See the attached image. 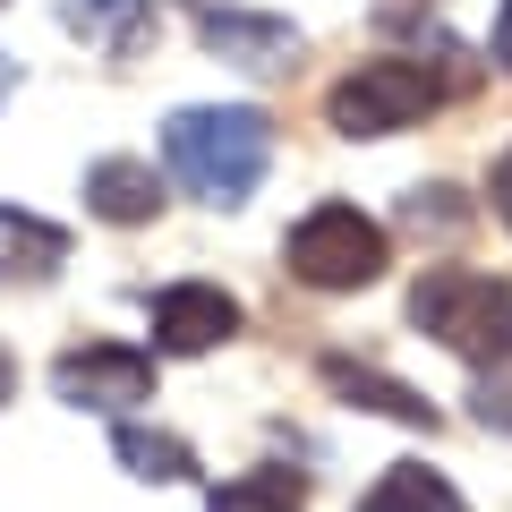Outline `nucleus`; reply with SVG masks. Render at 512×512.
<instances>
[{"label": "nucleus", "mask_w": 512, "mask_h": 512, "mask_svg": "<svg viewBox=\"0 0 512 512\" xmlns=\"http://www.w3.org/2000/svg\"><path fill=\"white\" fill-rule=\"evenodd\" d=\"M163 163L188 197L205 205H248L265 163H274V120L256 103H197L163 120Z\"/></svg>", "instance_id": "obj_1"}, {"label": "nucleus", "mask_w": 512, "mask_h": 512, "mask_svg": "<svg viewBox=\"0 0 512 512\" xmlns=\"http://www.w3.org/2000/svg\"><path fill=\"white\" fill-rule=\"evenodd\" d=\"M410 325L436 333L470 367H504L512 359V282L478 274V265H427L419 291H410Z\"/></svg>", "instance_id": "obj_2"}, {"label": "nucleus", "mask_w": 512, "mask_h": 512, "mask_svg": "<svg viewBox=\"0 0 512 512\" xmlns=\"http://www.w3.org/2000/svg\"><path fill=\"white\" fill-rule=\"evenodd\" d=\"M282 265H291V282H308V291H367V282L393 265V239H384V222L359 214V205H316V214L291 222Z\"/></svg>", "instance_id": "obj_3"}, {"label": "nucleus", "mask_w": 512, "mask_h": 512, "mask_svg": "<svg viewBox=\"0 0 512 512\" xmlns=\"http://www.w3.org/2000/svg\"><path fill=\"white\" fill-rule=\"evenodd\" d=\"M436 94H444L436 69H419V60H359L350 77H333L325 120L342 128V137H393V128L427 120Z\"/></svg>", "instance_id": "obj_4"}, {"label": "nucleus", "mask_w": 512, "mask_h": 512, "mask_svg": "<svg viewBox=\"0 0 512 512\" xmlns=\"http://www.w3.org/2000/svg\"><path fill=\"white\" fill-rule=\"evenodd\" d=\"M52 393H60L69 410H128V402H154V350H128V342L60 350Z\"/></svg>", "instance_id": "obj_5"}, {"label": "nucleus", "mask_w": 512, "mask_h": 512, "mask_svg": "<svg viewBox=\"0 0 512 512\" xmlns=\"http://www.w3.org/2000/svg\"><path fill=\"white\" fill-rule=\"evenodd\" d=\"M146 325H154V350L163 359H197V350H214V342L239 333V299L222 282H171V291L146 299Z\"/></svg>", "instance_id": "obj_6"}, {"label": "nucleus", "mask_w": 512, "mask_h": 512, "mask_svg": "<svg viewBox=\"0 0 512 512\" xmlns=\"http://www.w3.org/2000/svg\"><path fill=\"white\" fill-rule=\"evenodd\" d=\"M197 35H205V52H222V60H239V69H274V60H291V18H248V9H231V0H197Z\"/></svg>", "instance_id": "obj_7"}, {"label": "nucleus", "mask_w": 512, "mask_h": 512, "mask_svg": "<svg viewBox=\"0 0 512 512\" xmlns=\"http://www.w3.org/2000/svg\"><path fill=\"white\" fill-rule=\"evenodd\" d=\"M86 214H103V222H154L163 214V180H154V163H137V154H111V163H94L86 171Z\"/></svg>", "instance_id": "obj_8"}, {"label": "nucleus", "mask_w": 512, "mask_h": 512, "mask_svg": "<svg viewBox=\"0 0 512 512\" xmlns=\"http://www.w3.org/2000/svg\"><path fill=\"white\" fill-rule=\"evenodd\" d=\"M69 265V231L43 214H18V205H0V282H52Z\"/></svg>", "instance_id": "obj_9"}, {"label": "nucleus", "mask_w": 512, "mask_h": 512, "mask_svg": "<svg viewBox=\"0 0 512 512\" xmlns=\"http://www.w3.org/2000/svg\"><path fill=\"white\" fill-rule=\"evenodd\" d=\"M325 384L350 410H376V419H402V427H436V402H427V393H410L402 376H376V367H359V359H325Z\"/></svg>", "instance_id": "obj_10"}, {"label": "nucleus", "mask_w": 512, "mask_h": 512, "mask_svg": "<svg viewBox=\"0 0 512 512\" xmlns=\"http://www.w3.org/2000/svg\"><path fill=\"white\" fill-rule=\"evenodd\" d=\"M111 453H120L128 478H146V487H180V478H197V453H188L180 436H163V427H137V419L111 427Z\"/></svg>", "instance_id": "obj_11"}, {"label": "nucleus", "mask_w": 512, "mask_h": 512, "mask_svg": "<svg viewBox=\"0 0 512 512\" xmlns=\"http://www.w3.org/2000/svg\"><path fill=\"white\" fill-rule=\"evenodd\" d=\"M367 512H470V504H461V487L444 470H427V461H393V470L367 487Z\"/></svg>", "instance_id": "obj_12"}, {"label": "nucleus", "mask_w": 512, "mask_h": 512, "mask_svg": "<svg viewBox=\"0 0 512 512\" xmlns=\"http://www.w3.org/2000/svg\"><path fill=\"white\" fill-rule=\"evenodd\" d=\"M60 18H69L86 43H103V52H137V43L154 35L146 0H60Z\"/></svg>", "instance_id": "obj_13"}, {"label": "nucleus", "mask_w": 512, "mask_h": 512, "mask_svg": "<svg viewBox=\"0 0 512 512\" xmlns=\"http://www.w3.org/2000/svg\"><path fill=\"white\" fill-rule=\"evenodd\" d=\"M299 478L291 470H248V478H222L214 495H205V512H299Z\"/></svg>", "instance_id": "obj_14"}, {"label": "nucleus", "mask_w": 512, "mask_h": 512, "mask_svg": "<svg viewBox=\"0 0 512 512\" xmlns=\"http://www.w3.org/2000/svg\"><path fill=\"white\" fill-rule=\"evenodd\" d=\"M487 197H495V214H504V231H512V154L495 163V180H487Z\"/></svg>", "instance_id": "obj_15"}, {"label": "nucleus", "mask_w": 512, "mask_h": 512, "mask_svg": "<svg viewBox=\"0 0 512 512\" xmlns=\"http://www.w3.org/2000/svg\"><path fill=\"white\" fill-rule=\"evenodd\" d=\"M495 69H512V0L495 9Z\"/></svg>", "instance_id": "obj_16"}, {"label": "nucleus", "mask_w": 512, "mask_h": 512, "mask_svg": "<svg viewBox=\"0 0 512 512\" xmlns=\"http://www.w3.org/2000/svg\"><path fill=\"white\" fill-rule=\"evenodd\" d=\"M478 419H487V427L504 419V427H512V393H495V384H487V393H478Z\"/></svg>", "instance_id": "obj_17"}, {"label": "nucleus", "mask_w": 512, "mask_h": 512, "mask_svg": "<svg viewBox=\"0 0 512 512\" xmlns=\"http://www.w3.org/2000/svg\"><path fill=\"white\" fill-rule=\"evenodd\" d=\"M376 18H384V26H402V18H427V0H376Z\"/></svg>", "instance_id": "obj_18"}, {"label": "nucleus", "mask_w": 512, "mask_h": 512, "mask_svg": "<svg viewBox=\"0 0 512 512\" xmlns=\"http://www.w3.org/2000/svg\"><path fill=\"white\" fill-rule=\"evenodd\" d=\"M0 402H18V359L0 350Z\"/></svg>", "instance_id": "obj_19"}, {"label": "nucleus", "mask_w": 512, "mask_h": 512, "mask_svg": "<svg viewBox=\"0 0 512 512\" xmlns=\"http://www.w3.org/2000/svg\"><path fill=\"white\" fill-rule=\"evenodd\" d=\"M9 86H18V60H0V94H9Z\"/></svg>", "instance_id": "obj_20"}]
</instances>
